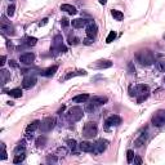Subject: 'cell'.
<instances>
[{
  "label": "cell",
  "instance_id": "6da1fadb",
  "mask_svg": "<svg viewBox=\"0 0 165 165\" xmlns=\"http://www.w3.org/2000/svg\"><path fill=\"white\" fill-rule=\"evenodd\" d=\"M130 95H134L137 98L138 103H142L144 99H147V97L150 95V88L148 85L144 84H138L134 88H130Z\"/></svg>",
  "mask_w": 165,
  "mask_h": 165
},
{
  "label": "cell",
  "instance_id": "7a4b0ae2",
  "mask_svg": "<svg viewBox=\"0 0 165 165\" xmlns=\"http://www.w3.org/2000/svg\"><path fill=\"white\" fill-rule=\"evenodd\" d=\"M135 58L139 62V65H142V66H151L155 62V57L152 54V52H150L147 49L138 50L135 53Z\"/></svg>",
  "mask_w": 165,
  "mask_h": 165
},
{
  "label": "cell",
  "instance_id": "3957f363",
  "mask_svg": "<svg viewBox=\"0 0 165 165\" xmlns=\"http://www.w3.org/2000/svg\"><path fill=\"white\" fill-rule=\"evenodd\" d=\"M82 115H84L82 108L79 107V106H74V107H71L69 111H67L66 118H67V120H69L70 123H76V121L81 120Z\"/></svg>",
  "mask_w": 165,
  "mask_h": 165
},
{
  "label": "cell",
  "instance_id": "277c9868",
  "mask_svg": "<svg viewBox=\"0 0 165 165\" xmlns=\"http://www.w3.org/2000/svg\"><path fill=\"white\" fill-rule=\"evenodd\" d=\"M97 133H98V127H97V123H94V121H88L82 128V137L88 139L94 138Z\"/></svg>",
  "mask_w": 165,
  "mask_h": 165
},
{
  "label": "cell",
  "instance_id": "5b68a950",
  "mask_svg": "<svg viewBox=\"0 0 165 165\" xmlns=\"http://www.w3.org/2000/svg\"><path fill=\"white\" fill-rule=\"evenodd\" d=\"M60 52V53H65L67 52V48L63 45V39L62 35H56L53 39V47L50 48V52Z\"/></svg>",
  "mask_w": 165,
  "mask_h": 165
},
{
  "label": "cell",
  "instance_id": "8992f818",
  "mask_svg": "<svg viewBox=\"0 0 165 165\" xmlns=\"http://www.w3.org/2000/svg\"><path fill=\"white\" fill-rule=\"evenodd\" d=\"M151 121H152V125H154V127H157V128L165 125V110H159V111H156V112L154 114Z\"/></svg>",
  "mask_w": 165,
  "mask_h": 165
},
{
  "label": "cell",
  "instance_id": "52a82bcc",
  "mask_svg": "<svg viewBox=\"0 0 165 165\" xmlns=\"http://www.w3.org/2000/svg\"><path fill=\"white\" fill-rule=\"evenodd\" d=\"M54 125H56V119L52 118V116H48V118L43 119L40 121V130L44 133L50 132V130L54 128Z\"/></svg>",
  "mask_w": 165,
  "mask_h": 165
},
{
  "label": "cell",
  "instance_id": "ba28073f",
  "mask_svg": "<svg viewBox=\"0 0 165 165\" xmlns=\"http://www.w3.org/2000/svg\"><path fill=\"white\" fill-rule=\"evenodd\" d=\"M107 147H108V141L107 139H98L97 142L94 143V154H97V155H101V154H103L106 150H107Z\"/></svg>",
  "mask_w": 165,
  "mask_h": 165
},
{
  "label": "cell",
  "instance_id": "9c48e42d",
  "mask_svg": "<svg viewBox=\"0 0 165 165\" xmlns=\"http://www.w3.org/2000/svg\"><path fill=\"white\" fill-rule=\"evenodd\" d=\"M0 30H2L3 35H5V34H8V35H14V28H13V26L11 25V22L7 21V18L4 17V16H3V18H2Z\"/></svg>",
  "mask_w": 165,
  "mask_h": 165
},
{
  "label": "cell",
  "instance_id": "30bf717a",
  "mask_svg": "<svg viewBox=\"0 0 165 165\" xmlns=\"http://www.w3.org/2000/svg\"><path fill=\"white\" fill-rule=\"evenodd\" d=\"M97 31H98V27H97V25L94 23V21H92V19H89L88 23H86V36L88 37H92L94 39L97 36Z\"/></svg>",
  "mask_w": 165,
  "mask_h": 165
},
{
  "label": "cell",
  "instance_id": "8fae6325",
  "mask_svg": "<svg viewBox=\"0 0 165 165\" xmlns=\"http://www.w3.org/2000/svg\"><path fill=\"white\" fill-rule=\"evenodd\" d=\"M36 84V76L35 75H26L23 77V81H22V86L25 89H31L32 86H35Z\"/></svg>",
  "mask_w": 165,
  "mask_h": 165
},
{
  "label": "cell",
  "instance_id": "7c38bea8",
  "mask_svg": "<svg viewBox=\"0 0 165 165\" xmlns=\"http://www.w3.org/2000/svg\"><path fill=\"white\" fill-rule=\"evenodd\" d=\"M105 124H106V127H107V128H110V127H119V125L121 124V118L119 115H111V116H108V118L106 119Z\"/></svg>",
  "mask_w": 165,
  "mask_h": 165
},
{
  "label": "cell",
  "instance_id": "4fadbf2b",
  "mask_svg": "<svg viewBox=\"0 0 165 165\" xmlns=\"http://www.w3.org/2000/svg\"><path fill=\"white\" fill-rule=\"evenodd\" d=\"M35 61V54L34 53H25V54L19 56V62L23 65H31Z\"/></svg>",
  "mask_w": 165,
  "mask_h": 165
},
{
  "label": "cell",
  "instance_id": "5bb4252c",
  "mask_svg": "<svg viewBox=\"0 0 165 165\" xmlns=\"http://www.w3.org/2000/svg\"><path fill=\"white\" fill-rule=\"evenodd\" d=\"M79 148L82 152H93L94 151V144L89 142V141H82V142L79 144Z\"/></svg>",
  "mask_w": 165,
  "mask_h": 165
},
{
  "label": "cell",
  "instance_id": "9a60e30c",
  "mask_svg": "<svg viewBox=\"0 0 165 165\" xmlns=\"http://www.w3.org/2000/svg\"><path fill=\"white\" fill-rule=\"evenodd\" d=\"M107 101H108V98L106 95H94L90 98V102H93L95 106H103L107 103Z\"/></svg>",
  "mask_w": 165,
  "mask_h": 165
},
{
  "label": "cell",
  "instance_id": "2e32d148",
  "mask_svg": "<svg viewBox=\"0 0 165 165\" xmlns=\"http://www.w3.org/2000/svg\"><path fill=\"white\" fill-rule=\"evenodd\" d=\"M37 128H40V121H39V120L32 121V123L26 128V134H27V137H28V138L32 137V133L35 132Z\"/></svg>",
  "mask_w": 165,
  "mask_h": 165
},
{
  "label": "cell",
  "instance_id": "e0dca14e",
  "mask_svg": "<svg viewBox=\"0 0 165 165\" xmlns=\"http://www.w3.org/2000/svg\"><path fill=\"white\" fill-rule=\"evenodd\" d=\"M111 66H112V62L108 60H99L94 63V67L97 69H110Z\"/></svg>",
  "mask_w": 165,
  "mask_h": 165
},
{
  "label": "cell",
  "instance_id": "ac0fdd59",
  "mask_svg": "<svg viewBox=\"0 0 165 165\" xmlns=\"http://www.w3.org/2000/svg\"><path fill=\"white\" fill-rule=\"evenodd\" d=\"M86 23H88V19H84V18H76L74 19V21L71 22V25L72 27H75V28H82Z\"/></svg>",
  "mask_w": 165,
  "mask_h": 165
},
{
  "label": "cell",
  "instance_id": "d6986e66",
  "mask_svg": "<svg viewBox=\"0 0 165 165\" xmlns=\"http://www.w3.org/2000/svg\"><path fill=\"white\" fill-rule=\"evenodd\" d=\"M61 11L67 12L69 14H71V16H74V14L77 13V9L74 5H71V4H62V5H61Z\"/></svg>",
  "mask_w": 165,
  "mask_h": 165
},
{
  "label": "cell",
  "instance_id": "ffe728a7",
  "mask_svg": "<svg viewBox=\"0 0 165 165\" xmlns=\"http://www.w3.org/2000/svg\"><path fill=\"white\" fill-rule=\"evenodd\" d=\"M0 77H2V85H5L8 80H11V72L5 69L0 70Z\"/></svg>",
  "mask_w": 165,
  "mask_h": 165
},
{
  "label": "cell",
  "instance_id": "44dd1931",
  "mask_svg": "<svg viewBox=\"0 0 165 165\" xmlns=\"http://www.w3.org/2000/svg\"><path fill=\"white\" fill-rule=\"evenodd\" d=\"M146 141H147V132H144V133H142L137 139L134 141L135 147H142L143 144H144V142H146Z\"/></svg>",
  "mask_w": 165,
  "mask_h": 165
},
{
  "label": "cell",
  "instance_id": "7402d4cb",
  "mask_svg": "<svg viewBox=\"0 0 165 165\" xmlns=\"http://www.w3.org/2000/svg\"><path fill=\"white\" fill-rule=\"evenodd\" d=\"M88 99H89V94L84 93V94H79V95L74 97V98H72V102H74V103H85Z\"/></svg>",
  "mask_w": 165,
  "mask_h": 165
},
{
  "label": "cell",
  "instance_id": "603a6c76",
  "mask_svg": "<svg viewBox=\"0 0 165 165\" xmlns=\"http://www.w3.org/2000/svg\"><path fill=\"white\" fill-rule=\"evenodd\" d=\"M58 70V66H52V67H48V69H45V70H43L41 72H40V75H43V76H53L56 74V71Z\"/></svg>",
  "mask_w": 165,
  "mask_h": 165
},
{
  "label": "cell",
  "instance_id": "cb8c5ba5",
  "mask_svg": "<svg viewBox=\"0 0 165 165\" xmlns=\"http://www.w3.org/2000/svg\"><path fill=\"white\" fill-rule=\"evenodd\" d=\"M7 94L13 97V98H21V97H22V90L18 89V88H14V89H11V90H7Z\"/></svg>",
  "mask_w": 165,
  "mask_h": 165
},
{
  "label": "cell",
  "instance_id": "d4e9b609",
  "mask_svg": "<svg viewBox=\"0 0 165 165\" xmlns=\"http://www.w3.org/2000/svg\"><path fill=\"white\" fill-rule=\"evenodd\" d=\"M84 76V75H86V71H84V70H79V71H75V72H70V74H67L66 76H65V80H69V79H71V77H75V76Z\"/></svg>",
  "mask_w": 165,
  "mask_h": 165
},
{
  "label": "cell",
  "instance_id": "484cf974",
  "mask_svg": "<svg viewBox=\"0 0 165 165\" xmlns=\"http://www.w3.org/2000/svg\"><path fill=\"white\" fill-rule=\"evenodd\" d=\"M23 43H25V45H26V47H34V45H36L37 39H36V37L27 36V37L23 39Z\"/></svg>",
  "mask_w": 165,
  "mask_h": 165
},
{
  "label": "cell",
  "instance_id": "4316f807",
  "mask_svg": "<svg viewBox=\"0 0 165 165\" xmlns=\"http://www.w3.org/2000/svg\"><path fill=\"white\" fill-rule=\"evenodd\" d=\"M25 148H26V146H25V141H21V142H18L17 147L14 148V155L25 152Z\"/></svg>",
  "mask_w": 165,
  "mask_h": 165
},
{
  "label": "cell",
  "instance_id": "83f0119b",
  "mask_svg": "<svg viewBox=\"0 0 165 165\" xmlns=\"http://www.w3.org/2000/svg\"><path fill=\"white\" fill-rule=\"evenodd\" d=\"M111 16H112L116 21H121V19L124 18V14L123 12H120V11H116V9H112L111 11Z\"/></svg>",
  "mask_w": 165,
  "mask_h": 165
},
{
  "label": "cell",
  "instance_id": "f1b7e54d",
  "mask_svg": "<svg viewBox=\"0 0 165 165\" xmlns=\"http://www.w3.org/2000/svg\"><path fill=\"white\" fill-rule=\"evenodd\" d=\"M155 66L160 72H165V60H160V61H155Z\"/></svg>",
  "mask_w": 165,
  "mask_h": 165
},
{
  "label": "cell",
  "instance_id": "f546056e",
  "mask_svg": "<svg viewBox=\"0 0 165 165\" xmlns=\"http://www.w3.org/2000/svg\"><path fill=\"white\" fill-rule=\"evenodd\" d=\"M25 152H22V154H17L16 156H14V159H13V163L14 164H19V163H22L23 160H25Z\"/></svg>",
  "mask_w": 165,
  "mask_h": 165
},
{
  "label": "cell",
  "instance_id": "4dcf8cb0",
  "mask_svg": "<svg viewBox=\"0 0 165 165\" xmlns=\"http://www.w3.org/2000/svg\"><path fill=\"white\" fill-rule=\"evenodd\" d=\"M45 143H47V138L45 137H39L36 139V146L37 147H44Z\"/></svg>",
  "mask_w": 165,
  "mask_h": 165
},
{
  "label": "cell",
  "instance_id": "1f68e13d",
  "mask_svg": "<svg viewBox=\"0 0 165 165\" xmlns=\"http://www.w3.org/2000/svg\"><path fill=\"white\" fill-rule=\"evenodd\" d=\"M67 146H69V148L71 150V151H75L76 146H77V144H76V141H75V139H69V141H67Z\"/></svg>",
  "mask_w": 165,
  "mask_h": 165
},
{
  "label": "cell",
  "instance_id": "d6a6232c",
  "mask_svg": "<svg viewBox=\"0 0 165 165\" xmlns=\"http://www.w3.org/2000/svg\"><path fill=\"white\" fill-rule=\"evenodd\" d=\"M134 151H132V150H128L127 151V161L128 163H133V160H134Z\"/></svg>",
  "mask_w": 165,
  "mask_h": 165
},
{
  "label": "cell",
  "instance_id": "836d02e7",
  "mask_svg": "<svg viewBox=\"0 0 165 165\" xmlns=\"http://www.w3.org/2000/svg\"><path fill=\"white\" fill-rule=\"evenodd\" d=\"M115 39H116V32H115V31H111V32L108 34L107 39H106V43H107V44H110V43H112Z\"/></svg>",
  "mask_w": 165,
  "mask_h": 165
},
{
  "label": "cell",
  "instance_id": "e575fe53",
  "mask_svg": "<svg viewBox=\"0 0 165 165\" xmlns=\"http://www.w3.org/2000/svg\"><path fill=\"white\" fill-rule=\"evenodd\" d=\"M79 39H77L76 36H70L69 37V44L70 45H76V44H79Z\"/></svg>",
  "mask_w": 165,
  "mask_h": 165
},
{
  "label": "cell",
  "instance_id": "d590c367",
  "mask_svg": "<svg viewBox=\"0 0 165 165\" xmlns=\"http://www.w3.org/2000/svg\"><path fill=\"white\" fill-rule=\"evenodd\" d=\"M14 9H16V7L13 5V4H11V5L8 7V9H7V14L9 17H13V14H14Z\"/></svg>",
  "mask_w": 165,
  "mask_h": 165
},
{
  "label": "cell",
  "instance_id": "8d00e7d4",
  "mask_svg": "<svg viewBox=\"0 0 165 165\" xmlns=\"http://www.w3.org/2000/svg\"><path fill=\"white\" fill-rule=\"evenodd\" d=\"M85 110L88 111V112H92V111H94V110H95V105L93 103V102H90V103H88V105H86Z\"/></svg>",
  "mask_w": 165,
  "mask_h": 165
},
{
  "label": "cell",
  "instance_id": "74e56055",
  "mask_svg": "<svg viewBox=\"0 0 165 165\" xmlns=\"http://www.w3.org/2000/svg\"><path fill=\"white\" fill-rule=\"evenodd\" d=\"M69 25H70V21H69V19H67L66 17L61 18V26H62V27H67Z\"/></svg>",
  "mask_w": 165,
  "mask_h": 165
},
{
  "label": "cell",
  "instance_id": "f35d334b",
  "mask_svg": "<svg viewBox=\"0 0 165 165\" xmlns=\"http://www.w3.org/2000/svg\"><path fill=\"white\" fill-rule=\"evenodd\" d=\"M2 150H3V152H2V160H5L7 159V151H5V144L2 143Z\"/></svg>",
  "mask_w": 165,
  "mask_h": 165
},
{
  "label": "cell",
  "instance_id": "ab89813d",
  "mask_svg": "<svg viewBox=\"0 0 165 165\" xmlns=\"http://www.w3.org/2000/svg\"><path fill=\"white\" fill-rule=\"evenodd\" d=\"M82 43H84V44L85 45H90V44H93V39H92V37H85L84 39V40H82Z\"/></svg>",
  "mask_w": 165,
  "mask_h": 165
},
{
  "label": "cell",
  "instance_id": "60d3db41",
  "mask_svg": "<svg viewBox=\"0 0 165 165\" xmlns=\"http://www.w3.org/2000/svg\"><path fill=\"white\" fill-rule=\"evenodd\" d=\"M47 163L50 164V163H57V156H49L47 159Z\"/></svg>",
  "mask_w": 165,
  "mask_h": 165
},
{
  "label": "cell",
  "instance_id": "b9f144b4",
  "mask_svg": "<svg viewBox=\"0 0 165 165\" xmlns=\"http://www.w3.org/2000/svg\"><path fill=\"white\" fill-rule=\"evenodd\" d=\"M57 154H62V155H66L67 154V150L65 147H60V148H57Z\"/></svg>",
  "mask_w": 165,
  "mask_h": 165
},
{
  "label": "cell",
  "instance_id": "7bdbcfd3",
  "mask_svg": "<svg viewBox=\"0 0 165 165\" xmlns=\"http://www.w3.org/2000/svg\"><path fill=\"white\" fill-rule=\"evenodd\" d=\"M48 23V18H43L40 22H39V27H43V26H45Z\"/></svg>",
  "mask_w": 165,
  "mask_h": 165
},
{
  "label": "cell",
  "instance_id": "ee69618b",
  "mask_svg": "<svg viewBox=\"0 0 165 165\" xmlns=\"http://www.w3.org/2000/svg\"><path fill=\"white\" fill-rule=\"evenodd\" d=\"M134 164H142V159H141L139 156H134Z\"/></svg>",
  "mask_w": 165,
  "mask_h": 165
},
{
  "label": "cell",
  "instance_id": "f6af8a7d",
  "mask_svg": "<svg viewBox=\"0 0 165 165\" xmlns=\"http://www.w3.org/2000/svg\"><path fill=\"white\" fill-rule=\"evenodd\" d=\"M128 67H129V71H130V74H134V72H135V70H134V67H133V63H132V62H129Z\"/></svg>",
  "mask_w": 165,
  "mask_h": 165
},
{
  "label": "cell",
  "instance_id": "bcb514c9",
  "mask_svg": "<svg viewBox=\"0 0 165 165\" xmlns=\"http://www.w3.org/2000/svg\"><path fill=\"white\" fill-rule=\"evenodd\" d=\"M9 65H11L12 67H14V69H17V67H18V63H17L16 61H13V60H12V61H9Z\"/></svg>",
  "mask_w": 165,
  "mask_h": 165
},
{
  "label": "cell",
  "instance_id": "7dc6e473",
  "mask_svg": "<svg viewBox=\"0 0 165 165\" xmlns=\"http://www.w3.org/2000/svg\"><path fill=\"white\" fill-rule=\"evenodd\" d=\"M5 60H7V57L5 56H2V62H0V65H2V66L5 65Z\"/></svg>",
  "mask_w": 165,
  "mask_h": 165
},
{
  "label": "cell",
  "instance_id": "c3c4849f",
  "mask_svg": "<svg viewBox=\"0 0 165 165\" xmlns=\"http://www.w3.org/2000/svg\"><path fill=\"white\" fill-rule=\"evenodd\" d=\"M98 2H99V3L102 4V5H105V4L107 3V0H98Z\"/></svg>",
  "mask_w": 165,
  "mask_h": 165
},
{
  "label": "cell",
  "instance_id": "681fc988",
  "mask_svg": "<svg viewBox=\"0 0 165 165\" xmlns=\"http://www.w3.org/2000/svg\"><path fill=\"white\" fill-rule=\"evenodd\" d=\"M163 37H164V40H165V35H164V36H163Z\"/></svg>",
  "mask_w": 165,
  "mask_h": 165
},
{
  "label": "cell",
  "instance_id": "f907efd6",
  "mask_svg": "<svg viewBox=\"0 0 165 165\" xmlns=\"http://www.w3.org/2000/svg\"><path fill=\"white\" fill-rule=\"evenodd\" d=\"M164 82H165V76H164Z\"/></svg>",
  "mask_w": 165,
  "mask_h": 165
}]
</instances>
